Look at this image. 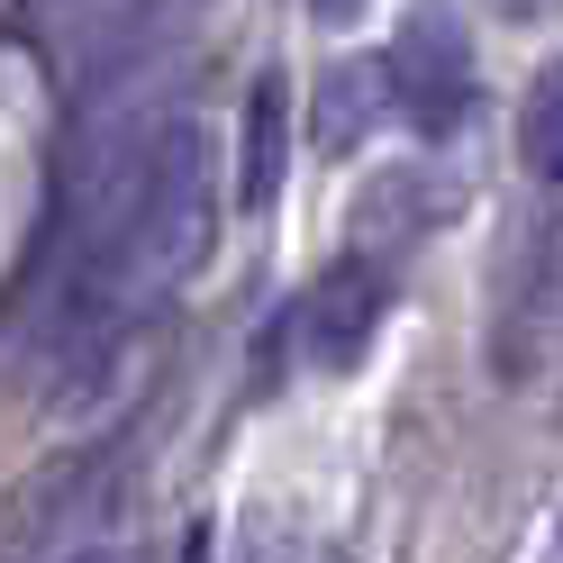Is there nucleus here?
<instances>
[{"instance_id":"f257e3e1","label":"nucleus","mask_w":563,"mask_h":563,"mask_svg":"<svg viewBox=\"0 0 563 563\" xmlns=\"http://www.w3.org/2000/svg\"><path fill=\"white\" fill-rule=\"evenodd\" d=\"M110 500V445H64L0 490V563H74Z\"/></svg>"},{"instance_id":"f03ea898","label":"nucleus","mask_w":563,"mask_h":563,"mask_svg":"<svg viewBox=\"0 0 563 563\" xmlns=\"http://www.w3.org/2000/svg\"><path fill=\"white\" fill-rule=\"evenodd\" d=\"M391 74V110H409L418 136H454L473 110V37L454 19V0H418L400 19V46L382 55Z\"/></svg>"},{"instance_id":"7ed1b4c3","label":"nucleus","mask_w":563,"mask_h":563,"mask_svg":"<svg viewBox=\"0 0 563 563\" xmlns=\"http://www.w3.org/2000/svg\"><path fill=\"white\" fill-rule=\"evenodd\" d=\"M382 309H391V273H382L373 255H345L319 291L300 300V355L319 373H355L373 328H382Z\"/></svg>"},{"instance_id":"20e7f679","label":"nucleus","mask_w":563,"mask_h":563,"mask_svg":"<svg viewBox=\"0 0 563 563\" xmlns=\"http://www.w3.org/2000/svg\"><path fill=\"white\" fill-rule=\"evenodd\" d=\"M282 164H291V100L264 74L245 91V128H236V200L245 209H273L282 200Z\"/></svg>"},{"instance_id":"39448f33","label":"nucleus","mask_w":563,"mask_h":563,"mask_svg":"<svg viewBox=\"0 0 563 563\" xmlns=\"http://www.w3.org/2000/svg\"><path fill=\"white\" fill-rule=\"evenodd\" d=\"M382 110H391V74H382V55H355V64H328V82H319V146L328 155H355L364 136L382 128Z\"/></svg>"},{"instance_id":"423d86ee","label":"nucleus","mask_w":563,"mask_h":563,"mask_svg":"<svg viewBox=\"0 0 563 563\" xmlns=\"http://www.w3.org/2000/svg\"><path fill=\"white\" fill-rule=\"evenodd\" d=\"M445 209V191H428V173H382V183L364 191V255L382 264V245L391 236H418Z\"/></svg>"},{"instance_id":"0eeeda50","label":"nucleus","mask_w":563,"mask_h":563,"mask_svg":"<svg viewBox=\"0 0 563 563\" xmlns=\"http://www.w3.org/2000/svg\"><path fill=\"white\" fill-rule=\"evenodd\" d=\"M518 155H527L537 183L563 191V64H545V74L527 82V100H518Z\"/></svg>"},{"instance_id":"6e6552de","label":"nucleus","mask_w":563,"mask_h":563,"mask_svg":"<svg viewBox=\"0 0 563 563\" xmlns=\"http://www.w3.org/2000/svg\"><path fill=\"white\" fill-rule=\"evenodd\" d=\"M309 10H319V27H355V19H364V0H309Z\"/></svg>"},{"instance_id":"1a4fd4ad","label":"nucleus","mask_w":563,"mask_h":563,"mask_svg":"<svg viewBox=\"0 0 563 563\" xmlns=\"http://www.w3.org/2000/svg\"><path fill=\"white\" fill-rule=\"evenodd\" d=\"M74 563H136V554H128V545H82Z\"/></svg>"},{"instance_id":"9d476101","label":"nucleus","mask_w":563,"mask_h":563,"mask_svg":"<svg viewBox=\"0 0 563 563\" xmlns=\"http://www.w3.org/2000/svg\"><path fill=\"white\" fill-rule=\"evenodd\" d=\"M500 10H509V19H545L554 0H500Z\"/></svg>"},{"instance_id":"9b49d317","label":"nucleus","mask_w":563,"mask_h":563,"mask_svg":"<svg viewBox=\"0 0 563 563\" xmlns=\"http://www.w3.org/2000/svg\"><path fill=\"white\" fill-rule=\"evenodd\" d=\"M183 563H209V527H191V545H183Z\"/></svg>"}]
</instances>
